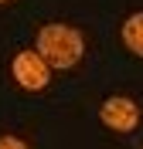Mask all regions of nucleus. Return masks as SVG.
<instances>
[{
  "mask_svg": "<svg viewBox=\"0 0 143 149\" xmlns=\"http://www.w3.org/2000/svg\"><path fill=\"white\" fill-rule=\"evenodd\" d=\"M85 51V41L75 27L68 24H44L38 31V54L44 58L48 68H72Z\"/></svg>",
  "mask_w": 143,
  "mask_h": 149,
  "instance_id": "1",
  "label": "nucleus"
},
{
  "mask_svg": "<svg viewBox=\"0 0 143 149\" xmlns=\"http://www.w3.org/2000/svg\"><path fill=\"white\" fill-rule=\"evenodd\" d=\"M10 71H14V81L20 88H27V92H41L48 85V65H44V58L38 51H20L14 58Z\"/></svg>",
  "mask_w": 143,
  "mask_h": 149,
  "instance_id": "2",
  "label": "nucleus"
},
{
  "mask_svg": "<svg viewBox=\"0 0 143 149\" xmlns=\"http://www.w3.org/2000/svg\"><path fill=\"white\" fill-rule=\"evenodd\" d=\"M99 119L116 132H133L136 122H140V109H136L133 98H126V95H113V98H106L102 109H99Z\"/></svg>",
  "mask_w": 143,
  "mask_h": 149,
  "instance_id": "3",
  "label": "nucleus"
},
{
  "mask_svg": "<svg viewBox=\"0 0 143 149\" xmlns=\"http://www.w3.org/2000/svg\"><path fill=\"white\" fill-rule=\"evenodd\" d=\"M123 44L130 47L136 58H143V10L123 20Z\"/></svg>",
  "mask_w": 143,
  "mask_h": 149,
  "instance_id": "4",
  "label": "nucleus"
},
{
  "mask_svg": "<svg viewBox=\"0 0 143 149\" xmlns=\"http://www.w3.org/2000/svg\"><path fill=\"white\" fill-rule=\"evenodd\" d=\"M0 149H27L20 139H14V136H0Z\"/></svg>",
  "mask_w": 143,
  "mask_h": 149,
  "instance_id": "5",
  "label": "nucleus"
},
{
  "mask_svg": "<svg viewBox=\"0 0 143 149\" xmlns=\"http://www.w3.org/2000/svg\"><path fill=\"white\" fill-rule=\"evenodd\" d=\"M0 3H7V0H0Z\"/></svg>",
  "mask_w": 143,
  "mask_h": 149,
  "instance_id": "6",
  "label": "nucleus"
}]
</instances>
